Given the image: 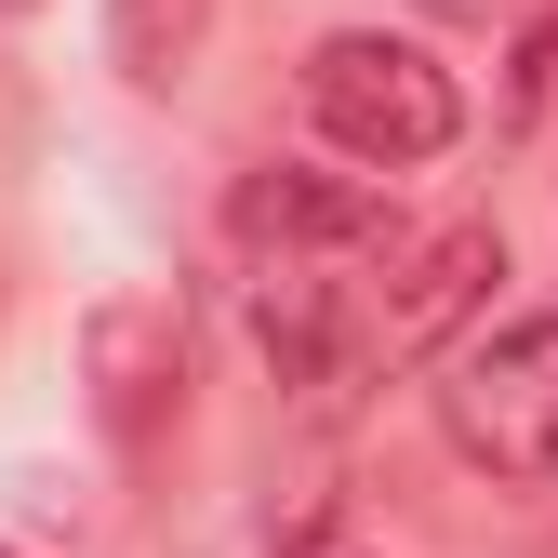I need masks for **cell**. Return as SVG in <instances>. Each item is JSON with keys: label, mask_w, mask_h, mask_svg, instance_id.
I'll use <instances>...</instances> for the list:
<instances>
[{"label": "cell", "mask_w": 558, "mask_h": 558, "mask_svg": "<svg viewBox=\"0 0 558 558\" xmlns=\"http://www.w3.org/2000/svg\"><path fill=\"white\" fill-rule=\"evenodd\" d=\"M306 120H319V147L360 160V173H426V160H452L465 94H452V66L426 40L332 27V40H306Z\"/></svg>", "instance_id": "1"}, {"label": "cell", "mask_w": 558, "mask_h": 558, "mask_svg": "<svg viewBox=\"0 0 558 558\" xmlns=\"http://www.w3.org/2000/svg\"><path fill=\"white\" fill-rule=\"evenodd\" d=\"M439 439L478 478H506V493H545L558 478V306L439 345Z\"/></svg>", "instance_id": "2"}, {"label": "cell", "mask_w": 558, "mask_h": 558, "mask_svg": "<svg viewBox=\"0 0 558 558\" xmlns=\"http://www.w3.org/2000/svg\"><path fill=\"white\" fill-rule=\"evenodd\" d=\"M227 240H240L253 266H386V253H399V214H386L360 173L266 160V173H240V199H227Z\"/></svg>", "instance_id": "3"}, {"label": "cell", "mask_w": 558, "mask_h": 558, "mask_svg": "<svg viewBox=\"0 0 558 558\" xmlns=\"http://www.w3.org/2000/svg\"><path fill=\"white\" fill-rule=\"evenodd\" d=\"M493 279H506V227H478V214L399 240L386 279H373V373H412L439 345H465V319L493 306Z\"/></svg>", "instance_id": "4"}, {"label": "cell", "mask_w": 558, "mask_h": 558, "mask_svg": "<svg viewBox=\"0 0 558 558\" xmlns=\"http://www.w3.org/2000/svg\"><path fill=\"white\" fill-rule=\"evenodd\" d=\"M81 373H94V412H107V439H160V412L186 399V306L173 293H107L94 332H81Z\"/></svg>", "instance_id": "5"}, {"label": "cell", "mask_w": 558, "mask_h": 558, "mask_svg": "<svg viewBox=\"0 0 558 558\" xmlns=\"http://www.w3.org/2000/svg\"><path fill=\"white\" fill-rule=\"evenodd\" d=\"M199 27H214V0H120V14H107V53H120L133 94H173L186 66H199Z\"/></svg>", "instance_id": "6"}, {"label": "cell", "mask_w": 558, "mask_h": 558, "mask_svg": "<svg viewBox=\"0 0 558 558\" xmlns=\"http://www.w3.org/2000/svg\"><path fill=\"white\" fill-rule=\"evenodd\" d=\"M412 14H439V27H519V14H545V0H412Z\"/></svg>", "instance_id": "7"}, {"label": "cell", "mask_w": 558, "mask_h": 558, "mask_svg": "<svg viewBox=\"0 0 558 558\" xmlns=\"http://www.w3.org/2000/svg\"><path fill=\"white\" fill-rule=\"evenodd\" d=\"M293 558H360V545H332V532H306V545H293Z\"/></svg>", "instance_id": "8"}, {"label": "cell", "mask_w": 558, "mask_h": 558, "mask_svg": "<svg viewBox=\"0 0 558 558\" xmlns=\"http://www.w3.org/2000/svg\"><path fill=\"white\" fill-rule=\"evenodd\" d=\"M0 14H40V0H0Z\"/></svg>", "instance_id": "9"}, {"label": "cell", "mask_w": 558, "mask_h": 558, "mask_svg": "<svg viewBox=\"0 0 558 558\" xmlns=\"http://www.w3.org/2000/svg\"><path fill=\"white\" fill-rule=\"evenodd\" d=\"M0 558H14V545H0Z\"/></svg>", "instance_id": "10"}]
</instances>
